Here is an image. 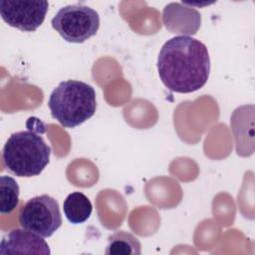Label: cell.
<instances>
[{"label": "cell", "instance_id": "6", "mask_svg": "<svg viewBox=\"0 0 255 255\" xmlns=\"http://www.w3.org/2000/svg\"><path fill=\"white\" fill-rule=\"evenodd\" d=\"M48 7L45 0H1L0 15L9 26L34 32L44 22Z\"/></svg>", "mask_w": 255, "mask_h": 255}, {"label": "cell", "instance_id": "5", "mask_svg": "<svg viewBox=\"0 0 255 255\" xmlns=\"http://www.w3.org/2000/svg\"><path fill=\"white\" fill-rule=\"evenodd\" d=\"M18 220L22 228L50 237L62 225L59 203L48 194L32 197L21 207Z\"/></svg>", "mask_w": 255, "mask_h": 255}, {"label": "cell", "instance_id": "9", "mask_svg": "<svg viewBox=\"0 0 255 255\" xmlns=\"http://www.w3.org/2000/svg\"><path fill=\"white\" fill-rule=\"evenodd\" d=\"M105 253L107 255H140L141 245L131 233L119 230L109 236Z\"/></svg>", "mask_w": 255, "mask_h": 255}, {"label": "cell", "instance_id": "4", "mask_svg": "<svg viewBox=\"0 0 255 255\" xmlns=\"http://www.w3.org/2000/svg\"><path fill=\"white\" fill-rule=\"evenodd\" d=\"M51 24L65 41L81 44L97 34L100 16L89 6L73 4L62 7L52 18Z\"/></svg>", "mask_w": 255, "mask_h": 255}, {"label": "cell", "instance_id": "8", "mask_svg": "<svg viewBox=\"0 0 255 255\" xmlns=\"http://www.w3.org/2000/svg\"><path fill=\"white\" fill-rule=\"evenodd\" d=\"M63 209L69 222L72 224H81L90 218L93 205L84 193L75 191L66 197L63 203Z\"/></svg>", "mask_w": 255, "mask_h": 255}, {"label": "cell", "instance_id": "2", "mask_svg": "<svg viewBox=\"0 0 255 255\" xmlns=\"http://www.w3.org/2000/svg\"><path fill=\"white\" fill-rule=\"evenodd\" d=\"M51 116L67 128H76L91 119L97 109L95 89L82 81L61 82L48 101Z\"/></svg>", "mask_w": 255, "mask_h": 255}, {"label": "cell", "instance_id": "7", "mask_svg": "<svg viewBox=\"0 0 255 255\" xmlns=\"http://www.w3.org/2000/svg\"><path fill=\"white\" fill-rule=\"evenodd\" d=\"M51 251L42 236L26 230L15 228L8 232L1 240L0 254H44Z\"/></svg>", "mask_w": 255, "mask_h": 255}, {"label": "cell", "instance_id": "10", "mask_svg": "<svg viewBox=\"0 0 255 255\" xmlns=\"http://www.w3.org/2000/svg\"><path fill=\"white\" fill-rule=\"evenodd\" d=\"M20 189L17 181L10 175L0 177V212L2 215L12 213L19 204Z\"/></svg>", "mask_w": 255, "mask_h": 255}, {"label": "cell", "instance_id": "1", "mask_svg": "<svg viewBox=\"0 0 255 255\" xmlns=\"http://www.w3.org/2000/svg\"><path fill=\"white\" fill-rule=\"evenodd\" d=\"M157 72L162 84L171 92L188 94L198 91L209 78L208 50L195 38L175 36L161 47Z\"/></svg>", "mask_w": 255, "mask_h": 255}, {"label": "cell", "instance_id": "3", "mask_svg": "<svg viewBox=\"0 0 255 255\" xmlns=\"http://www.w3.org/2000/svg\"><path fill=\"white\" fill-rule=\"evenodd\" d=\"M51 147L32 129L12 133L2 149L6 169L20 177L39 175L50 161Z\"/></svg>", "mask_w": 255, "mask_h": 255}]
</instances>
